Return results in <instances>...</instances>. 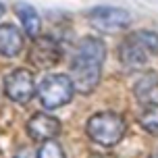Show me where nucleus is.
<instances>
[{"label": "nucleus", "instance_id": "obj_10", "mask_svg": "<svg viewBox=\"0 0 158 158\" xmlns=\"http://www.w3.org/2000/svg\"><path fill=\"white\" fill-rule=\"evenodd\" d=\"M15 13H17V17L21 19V25H23L25 33L31 40L38 38L40 29H42V19H40V15L35 13V8H33L31 4H27V2H17Z\"/></svg>", "mask_w": 158, "mask_h": 158}, {"label": "nucleus", "instance_id": "obj_2", "mask_svg": "<svg viewBox=\"0 0 158 158\" xmlns=\"http://www.w3.org/2000/svg\"><path fill=\"white\" fill-rule=\"evenodd\" d=\"M158 54V33L156 31H139L129 33L121 46H118V58L127 69H139Z\"/></svg>", "mask_w": 158, "mask_h": 158}, {"label": "nucleus", "instance_id": "obj_5", "mask_svg": "<svg viewBox=\"0 0 158 158\" xmlns=\"http://www.w3.org/2000/svg\"><path fill=\"white\" fill-rule=\"evenodd\" d=\"M85 17L96 29H100L104 33L121 31V29L129 27V23H131V15L125 8H117V6H94L85 13Z\"/></svg>", "mask_w": 158, "mask_h": 158}, {"label": "nucleus", "instance_id": "obj_14", "mask_svg": "<svg viewBox=\"0 0 158 158\" xmlns=\"http://www.w3.org/2000/svg\"><path fill=\"white\" fill-rule=\"evenodd\" d=\"M92 158H114V156H110V154H94Z\"/></svg>", "mask_w": 158, "mask_h": 158}, {"label": "nucleus", "instance_id": "obj_16", "mask_svg": "<svg viewBox=\"0 0 158 158\" xmlns=\"http://www.w3.org/2000/svg\"><path fill=\"white\" fill-rule=\"evenodd\" d=\"M150 158H158V156H150Z\"/></svg>", "mask_w": 158, "mask_h": 158}, {"label": "nucleus", "instance_id": "obj_15", "mask_svg": "<svg viewBox=\"0 0 158 158\" xmlns=\"http://www.w3.org/2000/svg\"><path fill=\"white\" fill-rule=\"evenodd\" d=\"M4 10H6V8H4V4H2V2H0V17L4 15Z\"/></svg>", "mask_w": 158, "mask_h": 158}, {"label": "nucleus", "instance_id": "obj_1", "mask_svg": "<svg viewBox=\"0 0 158 158\" xmlns=\"http://www.w3.org/2000/svg\"><path fill=\"white\" fill-rule=\"evenodd\" d=\"M104 58H106V46L102 40L83 38L79 42V48L71 63V73H69L75 92L85 96L94 92L96 85L100 83Z\"/></svg>", "mask_w": 158, "mask_h": 158}, {"label": "nucleus", "instance_id": "obj_13", "mask_svg": "<svg viewBox=\"0 0 158 158\" xmlns=\"http://www.w3.org/2000/svg\"><path fill=\"white\" fill-rule=\"evenodd\" d=\"M35 158H64V150L56 139H48V142H42Z\"/></svg>", "mask_w": 158, "mask_h": 158}, {"label": "nucleus", "instance_id": "obj_6", "mask_svg": "<svg viewBox=\"0 0 158 158\" xmlns=\"http://www.w3.org/2000/svg\"><path fill=\"white\" fill-rule=\"evenodd\" d=\"M4 94L17 104L29 102L35 96V79L27 69H15L4 77Z\"/></svg>", "mask_w": 158, "mask_h": 158}, {"label": "nucleus", "instance_id": "obj_4", "mask_svg": "<svg viewBox=\"0 0 158 158\" xmlns=\"http://www.w3.org/2000/svg\"><path fill=\"white\" fill-rule=\"evenodd\" d=\"M35 94L46 110H54V108H60L71 102L75 96V87H73L69 75L52 73L40 81V85L35 87Z\"/></svg>", "mask_w": 158, "mask_h": 158}, {"label": "nucleus", "instance_id": "obj_3", "mask_svg": "<svg viewBox=\"0 0 158 158\" xmlns=\"http://www.w3.org/2000/svg\"><path fill=\"white\" fill-rule=\"evenodd\" d=\"M85 131L92 142L100 143L104 148H110V146H114L123 139V135L127 131V123L118 112L102 110L87 118Z\"/></svg>", "mask_w": 158, "mask_h": 158}, {"label": "nucleus", "instance_id": "obj_9", "mask_svg": "<svg viewBox=\"0 0 158 158\" xmlns=\"http://www.w3.org/2000/svg\"><path fill=\"white\" fill-rule=\"evenodd\" d=\"M23 33L19 31V27L13 23L0 25V54L13 58L23 50Z\"/></svg>", "mask_w": 158, "mask_h": 158}, {"label": "nucleus", "instance_id": "obj_8", "mask_svg": "<svg viewBox=\"0 0 158 158\" xmlns=\"http://www.w3.org/2000/svg\"><path fill=\"white\" fill-rule=\"evenodd\" d=\"M27 133L33 142H48L60 133V121L48 112H35L27 121Z\"/></svg>", "mask_w": 158, "mask_h": 158}, {"label": "nucleus", "instance_id": "obj_11", "mask_svg": "<svg viewBox=\"0 0 158 158\" xmlns=\"http://www.w3.org/2000/svg\"><path fill=\"white\" fill-rule=\"evenodd\" d=\"M135 92V98L139 100V102H146V100H150L152 96L158 92V77L156 73H148L146 77H142L133 87Z\"/></svg>", "mask_w": 158, "mask_h": 158}, {"label": "nucleus", "instance_id": "obj_12", "mask_svg": "<svg viewBox=\"0 0 158 158\" xmlns=\"http://www.w3.org/2000/svg\"><path fill=\"white\" fill-rule=\"evenodd\" d=\"M139 125L152 135H158V102H146L139 112Z\"/></svg>", "mask_w": 158, "mask_h": 158}, {"label": "nucleus", "instance_id": "obj_7", "mask_svg": "<svg viewBox=\"0 0 158 158\" xmlns=\"http://www.w3.org/2000/svg\"><path fill=\"white\" fill-rule=\"evenodd\" d=\"M29 60H31L38 69H50L60 60V46L54 38L50 35H42V38H33L31 50H29Z\"/></svg>", "mask_w": 158, "mask_h": 158}]
</instances>
